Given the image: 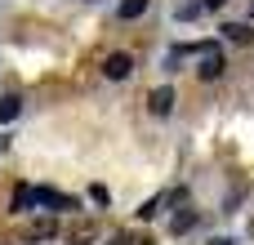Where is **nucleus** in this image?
<instances>
[{
  "mask_svg": "<svg viewBox=\"0 0 254 245\" xmlns=\"http://www.w3.org/2000/svg\"><path fill=\"white\" fill-rule=\"evenodd\" d=\"M196 76H201V80H219V76H223V49H219L214 40L196 49Z\"/></svg>",
  "mask_w": 254,
  "mask_h": 245,
  "instance_id": "nucleus-1",
  "label": "nucleus"
},
{
  "mask_svg": "<svg viewBox=\"0 0 254 245\" xmlns=\"http://www.w3.org/2000/svg\"><path fill=\"white\" fill-rule=\"evenodd\" d=\"M129 71H134V58L129 54H107V62H103V76L107 80H125Z\"/></svg>",
  "mask_w": 254,
  "mask_h": 245,
  "instance_id": "nucleus-2",
  "label": "nucleus"
},
{
  "mask_svg": "<svg viewBox=\"0 0 254 245\" xmlns=\"http://www.w3.org/2000/svg\"><path fill=\"white\" fill-rule=\"evenodd\" d=\"M147 107H152V116H170V112H174V89H170V85H165V89H152Z\"/></svg>",
  "mask_w": 254,
  "mask_h": 245,
  "instance_id": "nucleus-3",
  "label": "nucleus"
},
{
  "mask_svg": "<svg viewBox=\"0 0 254 245\" xmlns=\"http://www.w3.org/2000/svg\"><path fill=\"white\" fill-rule=\"evenodd\" d=\"M223 40H237V45H250V40H254V31L246 27V22H228V27H223Z\"/></svg>",
  "mask_w": 254,
  "mask_h": 245,
  "instance_id": "nucleus-4",
  "label": "nucleus"
},
{
  "mask_svg": "<svg viewBox=\"0 0 254 245\" xmlns=\"http://www.w3.org/2000/svg\"><path fill=\"white\" fill-rule=\"evenodd\" d=\"M31 205H40V196H36V187H18V192H13V210L22 214V210H31Z\"/></svg>",
  "mask_w": 254,
  "mask_h": 245,
  "instance_id": "nucleus-5",
  "label": "nucleus"
},
{
  "mask_svg": "<svg viewBox=\"0 0 254 245\" xmlns=\"http://www.w3.org/2000/svg\"><path fill=\"white\" fill-rule=\"evenodd\" d=\"M18 112H22V98H0V125H9V121H18Z\"/></svg>",
  "mask_w": 254,
  "mask_h": 245,
  "instance_id": "nucleus-6",
  "label": "nucleus"
},
{
  "mask_svg": "<svg viewBox=\"0 0 254 245\" xmlns=\"http://www.w3.org/2000/svg\"><path fill=\"white\" fill-rule=\"evenodd\" d=\"M147 13V0H121V18L129 22V18H143Z\"/></svg>",
  "mask_w": 254,
  "mask_h": 245,
  "instance_id": "nucleus-7",
  "label": "nucleus"
},
{
  "mask_svg": "<svg viewBox=\"0 0 254 245\" xmlns=\"http://www.w3.org/2000/svg\"><path fill=\"white\" fill-rule=\"evenodd\" d=\"M223 4H228V0H205V9H223Z\"/></svg>",
  "mask_w": 254,
  "mask_h": 245,
  "instance_id": "nucleus-8",
  "label": "nucleus"
},
{
  "mask_svg": "<svg viewBox=\"0 0 254 245\" xmlns=\"http://www.w3.org/2000/svg\"><path fill=\"white\" fill-rule=\"evenodd\" d=\"M107 245H129V241H125V237H112V241H107Z\"/></svg>",
  "mask_w": 254,
  "mask_h": 245,
  "instance_id": "nucleus-9",
  "label": "nucleus"
},
{
  "mask_svg": "<svg viewBox=\"0 0 254 245\" xmlns=\"http://www.w3.org/2000/svg\"><path fill=\"white\" fill-rule=\"evenodd\" d=\"M250 9H254V0H250Z\"/></svg>",
  "mask_w": 254,
  "mask_h": 245,
  "instance_id": "nucleus-10",
  "label": "nucleus"
}]
</instances>
